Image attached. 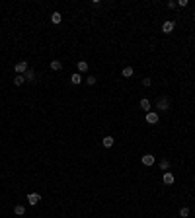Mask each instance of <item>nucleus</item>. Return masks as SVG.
Returning a JSON list of instances; mask_svg holds the SVG:
<instances>
[{"instance_id":"1","label":"nucleus","mask_w":195,"mask_h":218,"mask_svg":"<svg viewBox=\"0 0 195 218\" xmlns=\"http://www.w3.org/2000/svg\"><path fill=\"white\" fill-rule=\"evenodd\" d=\"M156 109L158 111H168L170 109V98H168V95H160L158 102H156Z\"/></svg>"},{"instance_id":"2","label":"nucleus","mask_w":195,"mask_h":218,"mask_svg":"<svg viewBox=\"0 0 195 218\" xmlns=\"http://www.w3.org/2000/svg\"><path fill=\"white\" fill-rule=\"evenodd\" d=\"M144 119H146V123H148V125H156L160 117H158V113H154V111H148V113L144 115Z\"/></svg>"},{"instance_id":"3","label":"nucleus","mask_w":195,"mask_h":218,"mask_svg":"<svg viewBox=\"0 0 195 218\" xmlns=\"http://www.w3.org/2000/svg\"><path fill=\"white\" fill-rule=\"evenodd\" d=\"M28 62H25V61H20V62H16V65H14V70L16 72H18V74H25V70H28Z\"/></svg>"},{"instance_id":"4","label":"nucleus","mask_w":195,"mask_h":218,"mask_svg":"<svg viewBox=\"0 0 195 218\" xmlns=\"http://www.w3.org/2000/svg\"><path fill=\"white\" fill-rule=\"evenodd\" d=\"M141 162H143V166H146V168H150V166H154V156L152 154H144L143 158H141Z\"/></svg>"},{"instance_id":"5","label":"nucleus","mask_w":195,"mask_h":218,"mask_svg":"<svg viewBox=\"0 0 195 218\" xmlns=\"http://www.w3.org/2000/svg\"><path fill=\"white\" fill-rule=\"evenodd\" d=\"M39 201H41V195H39V193H29V195H28V203H29V205L35 206Z\"/></svg>"},{"instance_id":"6","label":"nucleus","mask_w":195,"mask_h":218,"mask_svg":"<svg viewBox=\"0 0 195 218\" xmlns=\"http://www.w3.org/2000/svg\"><path fill=\"white\" fill-rule=\"evenodd\" d=\"M174 28H176L174 22H164V24H162V31H164V33H172Z\"/></svg>"},{"instance_id":"7","label":"nucleus","mask_w":195,"mask_h":218,"mask_svg":"<svg viewBox=\"0 0 195 218\" xmlns=\"http://www.w3.org/2000/svg\"><path fill=\"white\" fill-rule=\"evenodd\" d=\"M162 181H164V185H172L174 181H176V177H174V173L166 172V173H164V177H162Z\"/></svg>"},{"instance_id":"8","label":"nucleus","mask_w":195,"mask_h":218,"mask_svg":"<svg viewBox=\"0 0 195 218\" xmlns=\"http://www.w3.org/2000/svg\"><path fill=\"white\" fill-rule=\"evenodd\" d=\"M25 82H35L37 80V78H35V70H31V68H28V70H25Z\"/></svg>"},{"instance_id":"9","label":"nucleus","mask_w":195,"mask_h":218,"mask_svg":"<svg viewBox=\"0 0 195 218\" xmlns=\"http://www.w3.org/2000/svg\"><path fill=\"white\" fill-rule=\"evenodd\" d=\"M139 105H141V109H144V113H148V111H150V99L143 98V99L139 102Z\"/></svg>"},{"instance_id":"10","label":"nucleus","mask_w":195,"mask_h":218,"mask_svg":"<svg viewBox=\"0 0 195 218\" xmlns=\"http://www.w3.org/2000/svg\"><path fill=\"white\" fill-rule=\"evenodd\" d=\"M14 214H16V216H24V214H25V206H24V205H16V206H14Z\"/></svg>"},{"instance_id":"11","label":"nucleus","mask_w":195,"mask_h":218,"mask_svg":"<svg viewBox=\"0 0 195 218\" xmlns=\"http://www.w3.org/2000/svg\"><path fill=\"white\" fill-rule=\"evenodd\" d=\"M70 82H72V84H76V86H78V84L82 82V74H80V72H74V74H72V76H70Z\"/></svg>"},{"instance_id":"12","label":"nucleus","mask_w":195,"mask_h":218,"mask_svg":"<svg viewBox=\"0 0 195 218\" xmlns=\"http://www.w3.org/2000/svg\"><path fill=\"white\" fill-rule=\"evenodd\" d=\"M113 142H115V140H113V136H103L102 144H103L105 148H111V146H113Z\"/></svg>"},{"instance_id":"13","label":"nucleus","mask_w":195,"mask_h":218,"mask_svg":"<svg viewBox=\"0 0 195 218\" xmlns=\"http://www.w3.org/2000/svg\"><path fill=\"white\" fill-rule=\"evenodd\" d=\"M76 68H78V72H88V62L86 61H80V62H78V65H76Z\"/></svg>"},{"instance_id":"14","label":"nucleus","mask_w":195,"mask_h":218,"mask_svg":"<svg viewBox=\"0 0 195 218\" xmlns=\"http://www.w3.org/2000/svg\"><path fill=\"white\" fill-rule=\"evenodd\" d=\"M51 22H53V24H61V22H62V16H61L59 12H53V14H51Z\"/></svg>"},{"instance_id":"15","label":"nucleus","mask_w":195,"mask_h":218,"mask_svg":"<svg viewBox=\"0 0 195 218\" xmlns=\"http://www.w3.org/2000/svg\"><path fill=\"white\" fill-rule=\"evenodd\" d=\"M24 82H25V76H24V74H16V78H14V84H16V86H22Z\"/></svg>"},{"instance_id":"16","label":"nucleus","mask_w":195,"mask_h":218,"mask_svg":"<svg viewBox=\"0 0 195 218\" xmlns=\"http://www.w3.org/2000/svg\"><path fill=\"white\" fill-rule=\"evenodd\" d=\"M51 68H53L55 72H59L61 68H62V62H61V61H51Z\"/></svg>"},{"instance_id":"17","label":"nucleus","mask_w":195,"mask_h":218,"mask_svg":"<svg viewBox=\"0 0 195 218\" xmlns=\"http://www.w3.org/2000/svg\"><path fill=\"white\" fill-rule=\"evenodd\" d=\"M96 82H98V76H94V74H90V76L86 78V84H88V86H96Z\"/></svg>"},{"instance_id":"18","label":"nucleus","mask_w":195,"mask_h":218,"mask_svg":"<svg viewBox=\"0 0 195 218\" xmlns=\"http://www.w3.org/2000/svg\"><path fill=\"white\" fill-rule=\"evenodd\" d=\"M168 168H170V160H166V158H162V160H160V169H162V172H166Z\"/></svg>"},{"instance_id":"19","label":"nucleus","mask_w":195,"mask_h":218,"mask_svg":"<svg viewBox=\"0 0 195 218\" xmlns=\"http://www.w3.org/2000/svg\"><path fill=\"white\" fill-rule=\"evenodd\" d=\"M133 72H135V70H133V68H131V66L123 68V76H125V78H131V76H133Z\"/></svg>"},{"instance_id":"20","label":"nucleus","mask_w":195,"mask_h":218,"mask_svg":"<svg viewBox=\"0 0 195 218\" xmlns=\"http://www.w3.org/2000/svg\"><path fill=\"white\" fill-rule=\"evenodd\" d=\"M189 214H191V210H189V209H187V206H183V209L180 210V216H182V218H187Z\"/></svg>"},{"instance_id":"21","label":"nucleus","mask_w":195,"mask_h":218,"mask_svg":"<svg viewBox=\"0 0 195 218\" xmlns=\"http://www.w3.org/2000/svg\"><path fill=\"white\" fill-rule=\"evenodd\" d=\"M150 84H152V80H150V78H143V86H146V88H148Z\"/></svg>"},{"instance_id":"22","label":"nucleus","mask_w":195,"mask_h":218,"mask_svg":"<svg viewBox=\"0 0 195 218\" xmlns=\"http://www.w3.org/2000/svg\"><path fill=\"white\" fill-rule=\"evenodd\" d=\"M176 4H178V2H174V0H170V2H168V8H176Z\"/></svg>"}]
</instances>
